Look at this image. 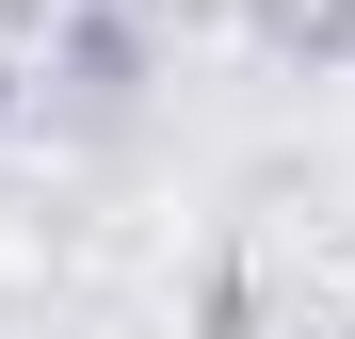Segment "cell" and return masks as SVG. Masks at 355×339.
I'll return each mask as SVG.
<instances>
[{
	"label": "cell",
	"mask_w": 355,
	"mask_h": 339,
	"mask_svg": "<svg viewBox=\"0 0 355 339\" xmlns=\"http://www.w3.org/2000/svg\"><path fill=\"white\" fill-rule=\"evenodd\" d=\"M0 113H17V65H0Z\"/></svg>",
	"instance_id": "6da1fadb"
}]
</instances>
